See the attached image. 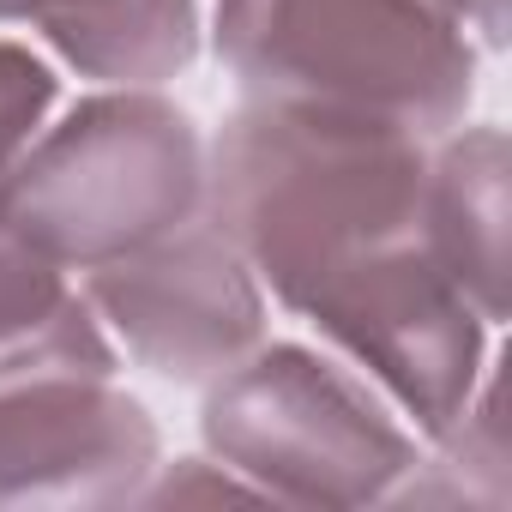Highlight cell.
<instances>
[{"label": "cell", "mask_w": 512, "mask_h": 512, "mask_svg": "<svg viewBox=\"0 0 512 512\" xmlns=\"http://www.w3.org/2000/svg\"><path fill=\"white\" fill-rule=\"evenodd\" d=\"M434 7L458 25V31H476L482 49H506V0H434Z\"/></svg>", "instance_id": "obj_11"}, {"label": "cell", "mask_w": 512, "mask_h": 512, "mask_svg": "<svg viewBox=\"0 0 512 512\" xmlns=\"http://www.w3.org/2000/svg\"><path fill=\"white\" fill-rule=\"evenodd\" d=\"M211 199V139L157 85H103L43 127L13 175L7 229L73 278L175 247Z\"/></svg>", "instance_id": "obj_2"}, {"label": "cell", "mask_w": 512, "mask_h": 512, "mask_svg": "<svg viewBox=\"0 0 512 512\" xmlns=\"http://www.w3.org/2000/svg\"><path fill=\"white\" fill-rule=\"evenodd\" d=\"M19 25L97 85H169L199 55V0H25Z\"/></svg>", "instance_id": "obj_8"}, {"label": "cell", "mask_w": 512, "mask_h": 512, "mask_svg": "<svg viewBox=\"0 0 512 512\" xmlns=\"http://www.w3.org/2000/svg\"><path fill=\"white\" fill-rule=\"evenodd\" d=\"M157 464L163 434L115 374L0 392V506H139Z\"/></svg>", "instance_id": "obj_6"}, {"label": "cell", "mask_w": 512, "mask_h": 512, "mask_svg": "<svg viewBox=\"0 0 512 512\" xmlns=\"http://www.w3.org/2000/svg\"><path fill=\"white\" fill-rule=\"evenodd\" d=\"M211 43L253 103L416 139L464 127L476 97V49L434 0H217Z\"/></svg>", "instance_id": "obj_3"}, {"label": "cell", "mask_w": 512, "mask_h": 512, "mask_svg": "<svg viewBox=\"0 0 512 512\" xmlns=\"http://www.w3.org/2000/svg\"><path fill=\"white\" fill-rule=\"evenodd\" d=\"M121 350L91 314L73 272L0 229V392L49 374H115Z\"/></svg>", "instance_id": "obj_9"}, {"label": "cell", "mask_w": 512, "mask_h": 512, "mask_svg": "<svg viewBox=\"0 0 512 512\" xmlns=\"http://www.w3.org/2000/svg\"><path fill=\"white\" fill-rule=\"evenodd\" d=\"M428 241L464 302L500 326L506 320V133L452 127L428 145Z\"/></svg>", "instance_id": "obj_7"}, {"label": "cell", "mask_w": 512, "mask_h": 512, "mask_svg": "<svg viewBox=\"0 0 512 512\" xmlns=\"http://www.w3.org/2000/svg\"><path fill=\"white\" fill-rule=\"evenodd\" d=\"M205 452L290 506H380L416 470V434L356 368L302 344H253L205 380Z\"/></svg>", "instance_id": "obj_4"}, {"label": "cell", "mask_w": 512, "mask_h": 512, "mask_svg": "<svg viewBox=\"0 0 512 512\" xmlns=\"http://www.w3.org/2000/svg\"><path fill=\"white\" fill-rule=\"evenodd\" d=\"M55 97H61L55 67H49L43 55H31L25 43H7V37H0V229H7L13 175H19L31 139L49 127Z\"/></svg>", "instance_id": "obj_10"}, {"label": "cell", "mask_w": 512, "mask_h": 512, "mask_svg": "<svg viewBox=\"0 0 512 512\" xmlns=\"http://www.w3.org/2000/svg\"><path fill=\"white\" fill-rule=\"evenodd\" d=\"M428 145L380 121L247 97L211 139V199L260 290L434 440L488 374L494 326L434 260Z\"/></svg>", "instance_id": "obj_1"}, {"label": "cell", "mask_w": 512, "mask_h": 512, "mask_svg": "<svg viewBox=\"0 0 512 512\" xmlns=\"http://www.w3.org/2000/svg\"><path fill=\"white\" fill-rule=\"evenodd\" d=\"M109 344L175 386H205L266 338V290L223 217L163 253L79 278Z\"/></svg>", "instance_id": "obj_5"}]
</instances>
